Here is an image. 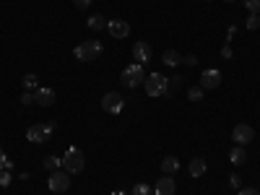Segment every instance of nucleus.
<instances>
[{
  "instance_id": "1",
  "label": "nucleus",
  "mask_w": 260,
  "mask_h": 195,
  "mask_svg": "<svg viewBox=\"0 0 260 195\" xmlns=\"http://www.w3.org/2000/svg\"><path fill=\"white\" fill-rule=\"evenodd\" d=\"M120 81H122L125 89H138V86H143V81H146L143 65H141V62H130L127 68L120 73Z\"/></svg>"
},
{
  "instance_id": "2",
  "label": "nucleus",
  "mask_w": 260,
  "mask_h": 195,
  "mask_svg": "<svg viewBox=\"0 0 260 195\" xmlns=\"http://www.w3.org/2000/svg\"><path fill=\"white\" fill-rule=\"evenodd\" d=\"M143 89H146L148 96H167L169 94V81L161 73H146Z\"/></svg>"
},
{
  "instance_id": "3",
  "label": "nucleus",
  "mask_w": 260,
  "mask_h": 195,
  "mask_svg": "<svg viewBox=\"0 0 260 195\" xmlns=\"http://www.w3.org/2000/svg\"><path fill=\"white\" fill-rule=\"evenodd\" d=\"M102 55V42L99 39H89V42H83V45H78L76 50H73V57L78 60V62H91V60H96Z\"/></svg>"
},
{
  "instance_id": "4",
  "label": "nucleus",
  "mask_w": 260,
  "mask_h": 195,
  "mask_svg": "<svg viewBox=\"0 0 260 195\" xmlns=\"http://www.w3.org/2000/svg\"><path fill=\"white\" fill-rule=\"evenodd\" d=\"M83 164H86V159H83V151H81V148L71 146L68 151H65V156H62V169L68 172V175H78V172H83Z\"/></svg>"
},
{
  "instance_id": "5",
  "label": "nucleus",
  "mask_w": 260,
  "mask_h": 195,
  "mask_svg": "<svg viewBox=\"0 0 260 195\" xmlns=\"http://www.w3.org/2000/svg\"><path fill=\"white\" fill-rule=\"evenodd\" d=\"M55 133V122H37L26 130V141L31 143H45L50 136Z\"/></svg>"
},
{
  "instance_id": "6",
  "label": "nucleus",
  "mask_w": 260,
  "mask_h": 195,
  "mask_svg": "<svg viewBox=\"0 0 260 195\" xmlns=\"http://www.w3.org/2000/svg\"><path fill=\"white\" fill-rule=\"evenodd\" d=\"M102 110L110 112V115H120V112L125 110V99H122L117 91L104 94V96H102Z\"/></svg>"
},
{
  "instance_id": "7",
  "label": "nucleus",
  "mask_w": 260,
  "mask_h": 195,
  "mask_svg": "<svg viewBox=\"0 0 260 195\" xmlns=\"http://www.w3.org/2000/svg\"><path fill=\"white\" fill-rule=\"evenodd\" d=\"M232 141H234L237 146H247V143H252V141H255V130H252L247 122L234 125V130H232Z\"/></svg>"
},
{
  "instance_id": "8",
  "label": "nucleus",
  "mask_w": 260,
  "mask_h": 195,
  "mask_svg": "<svg viewBox=\"0 0 260 195\" xmlns=\"http://www.w3.org/2000/svg\"><path fill=\"white\" fill-rule=\"evenodd\" d=\"M47 187L52 192H65L71 187V180H68V172L65 169H57V172H50V180H47Z\"/></svg>"
},
{
  "instance_id": "9",
  "label": "nucleus",
  "mask_w": 260,
  "mask_h": 195,
  "mask_svg": "<svg viewBox=\"0 0 260 195\" xmlns=\"http://www.w3.org/2000/svg\"><path fill=\"white\" fill-rule=\"evenodd\" d=\"M107 31L115 39H125V37H130V24L125 18H112V21H107Z\"/></svg>"
},
{
  "instance_id": "10",
  "label": "nucleus",
  "mask_w": 260,
  "mask_h": 195,
  "mask_svg": "<svg viewBox=\"0 0 260 195\" xmlns=\"http://www.w3.org/2000/svg\"><path fill=\"white\" fill-rule=\"evenodd\" d=\"M221 83V71H216V68H208L201 73V89H216V86Z\"/></svg>"
},
{
  "instance_id": "11",
  "label": "nucleus",
  "mask_w": 260,
  "mask_h": 195,
  "mask_svg": "<svg viewBox=\"0 0 260 195\" xmlns=\"http://www.w3.org/2000/svg\"><path fill=\"white\" fill-rule=\"evenodd\" d=\"M154 195H175V180H172V175H164L156 180Z\"/></svg>"
},
{
  "instance_id": "12",
  "label": "nucleus",
  "mask_w": 260,
  "mask_h": 195,
  "mask_svg": "<svg viewBox=\"0 0 260 195\" xmlns=\"http://www.w3.org/2000/svg\"><path fill=\"white\" fill-rule=\"evenodd\" d=\"M133 57L141 65L151 62V45H148V42H136V45H133Z\"/></svg>"
},
{
  "instance_id": "13",
  "label": "nucleus",
  "mask_w": 260,
  "mask_h": 195,
  "mask_svg": "<svg viewBox=\"0 0 260 195\" xmlns=\"http://www.w3.org/2000/svg\"><path fill=\"white\" fill-rule=\"evenodd\" d=\"M34 104H39V107H52L55 104V91L52 89H39L34 91Z\"/></svg>"
},
{
  "instance_id": "14",
  "label": "nucleus",
  "mask_w": 260,
  "mask_h": 195,
  "mask_svg": "<svg viewBox=\"0 0 260 195\" xmlns=\"http://www.w3.org/2000/svg\"><path fill=\"white\" fill-rule=\"evenodd\" d=\"M190 177H203L206 175V169H208V164H206V159H201V156H195L192 161H190Z\"/></svg>"
},
{
  "instance_id": "15",
  "label": "nucleus",
  "mask_w": 260,
  "mask_h": 195,
  "mask_svg": "<svg viewBox=\"0 0 260 195\" xmlns=\"http://www.w3.org/2000/svg\"><path fill=\"white\" fill-rule=\"evenodd\" d=\"M229 161H232L234 167L245 164V161H247V151H245V146H234V148L229 151Z\"/></svg>"
},
{
  "instance_id": "16",
  "label": "nucleus",
  "mask_w": 260,
  "mask_h": 195,
  "mask_svg": "<svg viewBox=\"0 0 260 195\" xmlns=\"http://www.w3.org/2000/svg\"><path fill=\"white\" fill-rule=\"evenodd\" d=\"M161 62H164V65H169V68H175V65H180V62H182V55H180L177 50H167V52L161 55Z\"/></svg>"
},
{
  "instance_id": "17",
  "label": "nucleus",
  "mask_w": 260,
  "mask_h": 195,
  "mask_svg": "<svg viewBox=\"0 0 260 195\" xmlns=\"http://www.w3.org/2000/svg\"><path fill=\"white\" fill-rule=\"evenodd\" d=\"M177 169H180V161H177L175 156H167V159H161V172H164V175H175Z\"/></svg>"
},
{
  "instance_id": "18",
  "label": "nucleus",
  "mask_w": 260,
  "mask_h": 195,
  "mask_svg": "<svg viewBox=\"0 0 260 195\" xmlns=\"http://www.w3.org/2000/svg\"><path fill=\"white\" fill-rule=\"evenodd\" d=\"M86 26H89L91 31H102V29H107V18L104 16H89Z\"/></svg>"
},
{
  "instance_id": "19",
  "label": "nucleus",
  "mask_w": 260,
  "mask_h": 195,
  "mask_svg": "<svg viewBox=\"0 0 260 195\" xmlns=\"http://www.w3.org/2000/svg\"><path fill=\"white\" fill-rule=\"evenodd\" d=\"M21 83H24V89H26V91H31V89L37 91V89H39V78H37L34 73H26L24 78H21Z\"/></svg>"
},
{
  "instance_id": "20",
  "label": "nucleus",
  "mask_w": 260,
  "mask_h": 195,
  "mask_svg": "<svg viewBox=\"0 0 260 195\" xmlns=\"http://www.w3.org/2000/svg\"><path fill=\"white\" fill-rule=\"evenodd\" d=\"M45 169H47V172L62 169V159H60V156H47V159H45Z\"/></svg>"
},
{
  "instance_id": "21",
  "label": "nucleus",
  "mask_w": 260,
  "mask_h": 195,
  "mask_svg": "<svg viewBox=\"0 0 260 195\" xmlns=\"http://www.w3.org/2000/svg\"><path fill=\"white\" fill-rule=\"evenodd\" d=\"M130 195H154V190H151L148 185H143V182H138L133 190H130Z\"/></svg>"
},
{
  "instance_id": "22",
  "label": "nucleus",
  "mask_w": 260,
  "mask_h": 195,
  "mask_svg": "<svg viewBox=\"0 0 260 195\" xmlns=\"http://www.w3.org/2000/svg\"><path fill=\"white\" fill-rule=\"evenodd\" d=\"M11 167H13V161H11V159L3 154V148H0V172H8Z\"/></svg>"
},
{
  "instance_id": "23",
  "label": "nucleus",
  "mask_w": 260,
  "mask_h": 195,
  "mask_svg": "<svg viewBox=\"0 0 260 195\" xmlns=\"http://www.w3.org/2000/svg\"><path fill=\"white\" fill-rule=\"evenodd\" d=\"M257 26H260V13H250V18H247V29L255 31Z\"/></svg>"
},
{
  "instance_id": "24",
  "label": "nucleus",
  "mask_w": 260,
  "mask_h": 195,
  "mask_svg": "<svg viewBox=\"0 0 260 195\" xmlns=\"http://www.w3.org/2000/svg\"><path fill=\"white\" fill-rule=\"evenodd\" d=\"M187 99H192V102H201V99H203V89H201V86H195V89H190V91H187Z\"/></svg>"
},
{
  "instance_id": "25",
  "label": "nucleus",
  "mask_w": 260,
  "mask_h": 195,
  "mask_svg": "<svg viewBox=\"0 0 260 195\" xmlns=\"http://www.w3.org/2000/svg\"><path fill=\"white\" fill-rule=\"evenodd\" d=\"M245 6L250 13H260V0H245Z\"/></svg>"
},
{
  "instance_id": "26",
  "label": "nucleus",
  "mask_w": 260,
  "mask_h": 195,
  "mask_svg": "<svg viewBox=\"0 0 260 195\" xmlns=\"http://www.w3.org/2000/svg\"><path fill=\"white\" fill-rule=\"evenodd\" d=\"M229 185H232L234 190H240V187H242V177H240V175H232V177H229Z\"/></svg>"
},
{
  "instance_id": "27",
  "label": "nucleus",
  "mask_w": 260,
  "mask_h": 195,
  "mask_svg": "<svg viewBox=\"0 0 260 195\" xmlns=\"http://www.w3.org/2000/svg\"><path fill=\"white\" fill-rule=\"evenodd\" d=\"M21 104H24V107L34 104V94H31V91H24V96H21Z\"/></svg>"
},
{
  "instance_id": "28",
  "label": "nucleus",
  "mask_w": 260,
  "mask_h": 195,
  "mask_svg": "<svg viewBox=\"0 0 260 195\" xmlns=\"http://www.w3.org/2000/svg\"><path fill=\"white\" fill-rule=\"evenodd\" d=\"M182 62H185V65H190V68H192V65H198V57H195V55L190 52V55H185V57H182Z\"/></svg>"
},
{
  "instance_id": "29",
  "label": "nucleus",
  "mask_w": 260,
  "mask_h": 195,
  "mask_svg": "<svg viewBox=\"0 0 260 195\" xmlns=\"http://www.w3.org/2000/svg\"><path fill=\"white\" fill-rule=\"evenodd\" d=\"M73 6H76V8H81V11H86V8L91 6V0H73Z\"/></svg>"
},
{
  "instance_id": "30",
  "label": "nucleus",
  "mask_w": 260,
  "mask_h": 195,
  "mask_svg": "<svg viewBox=\"0 0 260 195\" xmlns=\"http://www.w3.org/2000/svg\"><path fill=\"white\" fill-rule=\"evenodd\" d=\"M0 185H3V187L11 185V175H8V172H0Z\"/></svg>"
},
{
  "instance_id": "31",
  "label": "nucleus",
  "mask_w": 260,
  "mask_h": 195,
  "mask_svg": "<svg viewBox=\"0 0 260 195\" xmlns=\"http://www.w3.org/2000/svg\"><path fill=\"white\" fill-rule=\"evenodd\" d=\"M221 57H224V60H232V47H229V45L221 47Z\"/></svg>"
},
{
  "instance_id": "32",
  "label": "nucleus",
  "mask_w": 260,
  "mask_h": 195,
  "mask_svg": "<svg viewBox=\"0 0 260 195\" xmlns=\"http://www.w3.org/2000/svg\"><path fill=\"white\" fill-rule=\"evenodd\" d=\"M240 195H260L255 187H240Z\"/></svg>"
},
{
  "instance_id": "33",
  "label": "nucleus",
  "mask_w": 260,
  "mask_h": 195,
  "mask_svg": "<svg viewBox=\"0 0 260 195\" xmlns=\"http://www.w3.org/2000/svg\"><path fill=\"white\" fill-rule=\"evenodd\" d=\"M169 83H172V89H180V86H182V76H175Z\"/></svg>"
},
{
  "instance_id": "34",
  "label": "nucleus",
  "mask_w": 260,
  "mask_h": 195,
  "mask_svg": "<svg viewBox=\"0 0 260 195\" xmlns=\"http://www.w3.org/2000/svg\"><path fill=\"white\" fill-rule=\"evenodd\" d=\"M234 34H237V26H229V29H226V39L232 42V39H234Z\"/></svg>"
},
{
  "instance_id": "35",
  "label": "nucleus",
  "mask_w": 260,
  "mask_h": 195,
  "mask_svg": "<svg viewBox=\"0 0 260 195\" xmlns=\"http://www.w3.org/2000/svg\"><path fill=\"white\" fill-rule=\"evenodd\" d=\"M110 195H127V192H122V190H115V192H110Z\"/></svg>"
},
{
  "instance_id": "36",
  "label": "nucleus",
  "mask_w": 260,
  "mask_h": 195,
  "mask_svg": "<svg viewBox=\"0 0 260 195\" xmlns=\"http://www.w3.org/2000/svg\"><path fill=\"white\" fill-rule=\"evenodd\" d=\"M224 3H234V0H224Z\"/></svg>"
}]
</instances>
